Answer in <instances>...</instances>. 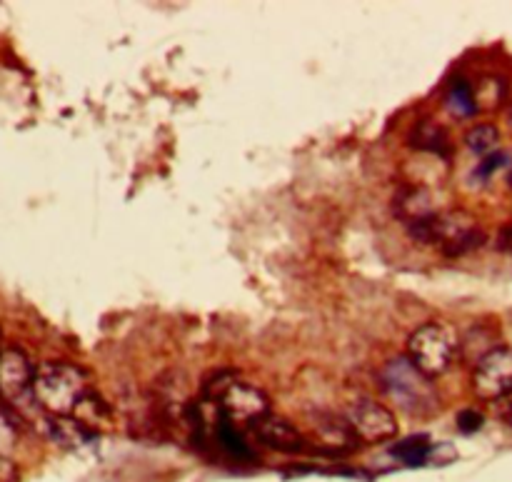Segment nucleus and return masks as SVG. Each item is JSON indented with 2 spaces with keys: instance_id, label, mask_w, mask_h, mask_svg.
<instances>
[{
  "instance_id": "obj_10",
  "label": "nucleus",
  "mask_w": 512,
  "mask_h": 482,
  "mask_svg": "<svg viewBox=\"0 0 512 482\" xmlns=\"http://www.w3.org/2000/svg\"><path fill=\"white\" fill-rule=\"evenodd\" d=\"M308 440L310 450H318L325 455H350L360 448V440L355 438L345 415L340 418V415L320 413L313 423V438Z\"/></svg>"
},
{
  "instance_id": "obj_17",
  "label": "nucleus",
  "mask_w": 512,
  "mask_h": 482,
  "mask_svg": "<svg viewBox=\"0 0 512 482\" xmlns=\"http://www.w3.org/2000/svg\"><path fill=\"white\" fill-rule=\"evenodd\" d=\"M445 105H448V110L455 118H473L480 110L478 100H475L473 83L465 78H455L448 85V93H445Z\"/></svg>"
},
{
  "instance_id": "obj_14",
  "label": "nucleus",
  "mask_w": 512,
  "mask_h": 482,
  "mask_svg": "<svg viewBox=\"0 0 512 482\" xmlns=\"http://www.w3.org/2000/svg\"><path fill=\"white\" fill-rule=\"evenodd\" d=\"M215 408V405H213ZM213 440L218 443V448L223 450V453H228L230 458L235 460H243V463H253L255 460V453L253 448H250L248 443H245V438L240 435V430L235 428L230 420H225L223 415L215 410V423H213Z\"/></svg>"
},
{
  "instance_id": "obj_16",
  "label": "nucleus",
  "mask_w": 512,
  "mask_h": 482,
  "mask_svg": "<svg viewBox=\"0 0 512 482\" xmlns=\"http://www.w3.org/2000/svg\"><path fill=\"white\" fill-rule=\"evenodd\" d=\"M433 448L435 445L430 443L428 435H410V438L395 443L393 448H390V455H393L395 460H400L403 465H408V468H420V465L430 463Z\"/></svg>"
},
{
  "instance_id": "obj_6",
  "label": "nucleus",
  "mask_w": 512,
  "mask_h": 482,
  "mask_svg": "<svg viewBox=\"0 0 512 482\" xmlns=\"http://www.w3.org/2000/svg\"><path fill=\"white\" fill-rule=\"evenodd\" d=\"M345 420H348V425L353 428L355 438L360 443L380 445L398 438L400 425L395 413L373 398L353 400L348 405V410H345Z\"/></svg>"
},
{
  "instance_id": "obj_13",
  "label": "nucleus",
  "mask_w": 512,
  "mask_h": 482,
  "mask_svg": "<svg viewBox=\"0 0 512 482\" xmlns=\"http://www.w3.org/2000/svg\"><path fill=\"white\" fill-rule=\"evenodd\" d=\"M45 425H48V435L55 440L58 445H63V448H83V445H90L98 440V433H93L90 428H85L80 420H75L73 415L70 418H53V415H48V420H45Z\"/></svg>"
},
{
  "instance_id": "obj_5",
  "label": "nucleus",
  "mask_w": 512,
  "mask_h": 482,
  "mask_svg": "<svg viewBox=\"0 0 512 482\" xmlns=\"http://www.w3.org/2000/svg\"><path fill=\"white\" fill-rule=\"evenodd\" d=\"M215 410L223 415L225 420L238 428V425H245V428H253L255 423H260L263 418L270 415V398L265 395V390H260L258 385L243 383V380L235 378L233 383L225 385L213 400Z\"/></svg>"
},
{
  "instance_id": "obj_24",
  "label": "nucleus",
  "mask_w": 512,
  "mask_h": 482,
  "mask_svg": "<svg viewBox=\"0 0 512 482\" xmlns=\"http://www.w3.org/2000/svg\"><path fill=\"white\" fill-rule=\"evenodd\" d=\"M0 482H18V470L8 458H0Z\"/></svg>"
},
{
  "instance_id": "obj_1",
  "label": "nucleus",
  "mask_w": 512,
  "mask_h": 482,
  "mask_svg": "<svg viewBox=\"0 0 512 482\" xmlns=\"http://www.w3.org/2000/svg\"><path fill=\"white\" fill-rule=\"evenodd\" d=\"M408 233L415 243L433 245L445 258H463V255L475 253L488 240V233L480 225V220L470 215L468 210L435 213L433 218L423 220V223L410 225Z\"/></svg>"
},
{
  "instance_id": "obj_12",
  "label": "nucleus",
  "mask_w": 512,
  "mask_h": 482,
  "mask_svg": "<svg viewBox=\"0 0 512 482\" xmlns=\"http://www.w3.org/2000/svg\"><path fill=\"white\" fill-rule=\"evenodd\" d=\"M408 145L413 150H420V153L438 155V158H450L453 155V140H450L448 130L430 118L413 125V130L408 133Z\"/></svg>"
},
{
  "instance_id": "obj_19",
  "label": "nucleus",
  "mask_w": 512,
  "mask_h": 482,
  "mask_svg": "<svg viewBox=\"0 0 512 482\" xmlns=\"http://www.w3.org/2000/svg\"><path fill=\"white\" fill-rule=\"evenodd\" d=\"M475 88V100H478V108H498L505 100V83L495 75H488V78H480Z\"/></svg>"
},
{
  "instance_id": "obj_23",
  "label": "nucleus",
  "mask_w": 512,
  "mask_h": 482,
  "mask_svg": "<svg viewBox=\"0 0 512 482\" xmlns=\"http://www.w3.org/2000/svg\"><path fill=\"white\" fill-rule=\"evenodd\" d=\"M495 415H498L505 425H510L512 428V395L503 398L500 403H495Z\"/></svg>"
},
{
  "instance_id": "obj_2",
  "label": "nucleus",
  "mask_w": 512,
  "mask_h": 482,
  "mask_svg": "<svg viewBox=\"0 0 512 482\" xmlns=\"http://www.w3.org/2000/svg\"><path fill=\"white\" fill-rule=\"evenodd\" d=\"M380 385L385 395L410 418H433L440 410V395L433 378L420 373L408 355L388 360L380 370Z\"/></svg>"
},
{
  "instance_id": "obj_11",
  "label": "nucleus",
  "mask_w": 512,
  "mask_h": 482,
  "mask_svg": "<svg viewBox=\"0 0 512 482\" xmlns=\"http://www.w3.org/2000/svg\"><path fill=\"white\" fill-rule=\"evenodd\" d=\"M393 213L395 218L403 220L405 228H410V225H418L423 220L433 218L438 210H435L433 195H430L428 188H423V185H405L395 195Z\"/></svg>"
},
{
  "instance_id": "obj_3",
  "label": "nucleus",
  "mask_w": 512,
  "mask_h": 482,
  "mask_svg": "<svg viewBox=\"0 0 512 482\" xmlns=\"http://www.w3.org/2000/svg\"><path fill=\"white\" fill-rule=\"evenodd\" d=\"M88 390V378L78 365L43 363L35 370L33 400L53 418H70Z\"/></svg>"
},
{
  "instance_id": "obj_18",
  "label": "nucleus",
  "mask_w": 512,
  "mask_h": 482,
  "mask_svg": "<svg viewBox=\"0 0 512 482\" xmlns=\"http://www.w3.org/2000/svg\"><path fill=\"white\" fill-rule=\"evenodd\" d=\"M465 145H468L470 153L480 155V158H488V155L498 153L500 130L490 123L473 125V128L465 133Z\"/></svg>"
},
{
  "instance_id": "obj_27",
  "label": "nucleus",
  "mask_w": 512,
  "mask_h": 482,
  "mask_svg": "<svg viewBox=\"0 0 512 482\" xmlns=\"http://www.w3.org/2000/svg\"><path fill=\"white\" fill-rule=\"evenodd\" d=\"M0 350H3V348H0Z\"/></svg>"
},
{
  "instance_id": "obj_20",
  "label": "nucleus",
  "mask_w": 512,
  "mask_h": 482,
  "mask_svg": "<svg viewBox=\"0 0 512 482\" xmlns=\"http://www.w3.org/2000/svg\"><path fill=\"white\" fill-rule=\"evenodd\" d=\"M18 445V423L0 408V458H8Z\"/></svg>"
},
{
  "instance_id": "obj_25",
  "label": "nucleus",
  "mask_w": 512,
  "mask_h": 482,
  "mask_svg": "<svg viewBox=\"0 0 512 482\" xmlns=\"http://www.w3.org/2000/svg\"><path fill=\"white\" fill-rule=\"evenodd\" d=\"M498 250H503V253H512V223L505 225V228L498 233Z\"/></svg>"
},
{
  "instance_id": "obj_8",
  "label": "nucleus",
  "mask_w": 512,
  "mask_h": 482,
  "mask_svg": "<svg viewBox=\"0 0 512 482\" xmlns=\"http://www.w3.org/2000/svg\"><path fill=\"white\" fill-rule=\"evenodd\" d=\"M35 370L38 368L20 348L0 350V400L18 405L25 398H33Z\"/></svg>"
},
{
  "instance_id": "obj_7",
  "label": "nucleus",
  "mask_w": 512,
  "mask_h": 482,
  "mask_svg": "<svg viewBox=\"0 0 512 482\" xmlns=\"http://www.w3.org/2000/svg\"><path fill=\"white\" fill-rule=\"evenodd\" d=\"M470 385L475 398L483 403H500L512 395V348L498 345L480 358L473 368Z\"/></svg>"
},
{
  "instance_id": "obj_15",
  "label": "nucleus",
  "mask_w": 512,
  "mask_h": 482,
  "mask_svg": "<svg viewBox=\"0 0 512 482\" xmlns=\"http://www.w3.org/2000/svg\"><path fill=\"white\" fill-rule=\"evenodd\" d=\"M73 418L80 420V423H83L85 428L93 430V433H98L100 425L113 423V410H110V405L105 403L95 390H88V393L83 395V400L78 403V408H75Z\"/></svg>"
},
{
  "instance_id": "obj_9",
  "label": "nucleus",
  "mask_w": 512,
  "mask_h": 482,
  "mask_svg": "<svg viewBox=\"0 0 512 482\" xmlns=\"http://www.w3.org/2000/svg\"><path fill=\"white\" fill-rule=\"evenodd\" d=\"M253 435L258 438L260 445H265L268 450H275V453L283 455H303L310 450V440L303 430L295 428L288 418L283 415H273L263 418L260 423H255Z\"/></svg>"
},
{
  "instance_id": "obj_22",
  "label": "nucleus",
  "mask_w": 512,
  "mask_h": 482,
  "mask_svg": "<svg viewBox=\"0 0 512 482\" xmlns=\"http://www.w3.org/2000/svg\"><path fill=\"white\" fill-rule=\"evenodd\" d=\"M505 163H508V155H505L503 150H498V153L483 158V163H480V168L475 170V175H480V178H490V175L498 173Z\"/></svg>"
},
{
  "instance_id": "obj_21",
  "label": "nucleus",
  "mask_w": 512,
  "mask_h": 482,
  "mask_svg": "<svg viewBox=\"0 0 512 482\" xmlns=\"http://www.w3.org/2000/svg\"><path fill=\"white\" fill-rule=\"evenodd\" d=\"M483 425H485V415L480 413V410L468 408V410H460V413H458V430H460V433L473 435V433H478Z\"/></svg>"
},
{
  "instance_id": "obj_26",
  "label": "nucleus",
  "mask_w": 512,
  "mask_h": 482,
  "mask_svg": "<svg viewBox=\"0 0 512 482\" xmlns=\"http://www.w3.org/2000/svg\"><path fill=\"white\" fill-rule=\"evenodd\" d=\"M510 120H512V113H510Z\"/></svg>"
},
{
  "instance_id": "obj_4",
  "label": "nucleus",
  "mask_w": 512,
  "mask_h": 482,
  "mask_svg": "<svg viewBox=\"0 0 512 482\" xmlns=\"http://www.w3.org/2000/svg\"><path fill=\"white\" fill-rule=\"evenodd\" d=\"M460 355V340L443 323H425L408 338V358L428 378H440L453 368Z\"/></svg>"
}]
</instances>
